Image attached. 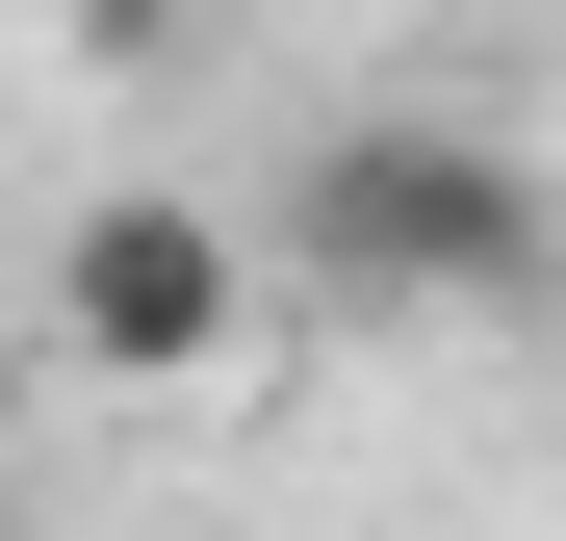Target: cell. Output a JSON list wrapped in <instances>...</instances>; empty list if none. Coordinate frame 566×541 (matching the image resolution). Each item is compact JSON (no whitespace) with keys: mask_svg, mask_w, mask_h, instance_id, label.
I'll return each instance as SVG.
<instances>
[{"mask_svg":"<svg viewBox=\"0 0 566 541\" xmlns=\"http://www.w3.org/2000/svg\"><path fill=\"white\" fill-rule=\"evenodd\" d=\"M283 258H310L335 310H541V155L463 129V104H360L283 155Z\"/></svg>","mask_w":566,"mask_h":541,"instance_id":"6da1fadb","label":"cell"},{"mask_svg":"<svg viewBox=\"0 0 566 541\" xmlns=\"http://www.w3.org/2000/svg\"><path fill=\"white\" fill-rule=\"evenodd\" d=\"M232 335H258V232H232V207L104 180V207L52 232V361H77V387H207Z\"/></svg>","mask_w":566,"mask_h":541,"instance_id":"7a4b0ae2","label":"cell"}]
</instances>
